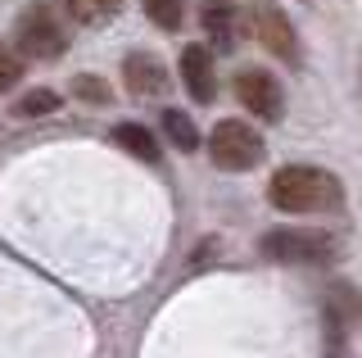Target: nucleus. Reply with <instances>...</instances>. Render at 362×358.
<instances>
[{"label": "nucleus", "instance_id": "6", "mask_svg": "<svg viewBox=\"0 0 362 358\" xmlns=\"http://www.w3.org/2000/svg\"><path fill=\"white\" fill-rule=\"evenodd\" d=\"M235 100H240L254 118H263V122H276L281 109H286L281 82L267 69H240V73H235Z\"/></svg>", "mask_w": 362, "mask_h": 358}, {"label": "nucleus", "instance_id": "15", "mask_svg": "<svg viewBox=\"0 0 362 358\" xmlns=\"http://www.w3.org/2000/svg\"><path fill=\"white\" fill-rule=\"evenodd\" d=\"M54 109H59V96L45 91V86H37V91H28V96L14 105V114H18V118H41V114H54Z\"/></svg>", "mask_w": 362, "mask_h": 358}, {"label": "nucleus", "instance_id": "5", "mask_svg": "<svg viewBox=\"0 0 362 358\" xmlns=\"http://www.w3.org/2000/svg\"><path fill=\"white\" fill-rule=\"evenodd\" d=\"M322 318H326V331H331V345H326V354L339 358V350H344L349 331L362 322V295L354 282H331L322 295Z\"/></svg>", "mask_w": 362, "mask_h": 358}, {"label": "nucleus", "instance_id": "10", "mask_svg": "<svg viewBox=\"0 0 362 358\" xmlns=\"http://www.w3.org/2000/svg\"><path fill=\"white\" fill-rule=\"evenodd\" d=\"M122 77H127V91H132V96H163V91H168V69H163V59H158V54H150V50L127 54Z\"/></svg>", "mask_w": 362, "mask_h": 358}, {"label": "nucleus", "instance_id": "3", "mask_svg": "<svg viewBox=\"0 0 362 358\" xmlns=\"http://www.w3.org/2000/svg\"><path fill=\"white\" fill-rule=\"evenodd\" d=\"M258 250L267 254L272 263H294V267H313V263H331L335 259V236L313 227H272Z\"/></svg>", "mask_w": 362, "mask_h": 358}, {"label": "nucleus", "instance_id": "13", "mask_svg": "<svg viewBox=\"0 0 362 358\" xmlns=\"http://www.w3.org/2000/svg\"><path fill=\"white\" fill-rule=\"evenodd\" d=\"M163 137L177 145L181 154H190V150H199V132H195V122H190V114H181V109H163Z\"/></svg>", "mask_w": 362, "mask_h": 358}, {"label": "nucleus", "instance_id": "8", "mask_svg": "<svg viewBox=\"0 0 362 358\" xmlns=\"http://www.w3.org/2000/svg\"><path fill=\"white\" fill-rule=\"evenodd\" d=\"M181 82L195 105H213L218 96V73H213V50L209 46H186L181 50Z\"/></svg>", "mask_w": 362, "mask_h": 358}, {"label": "nucleus", "instance_id": "16", "mask_svg": "<svg viewBox=\"0 0 362 358\" xmlns=\"http://www.w3.org/2000/svg\"><path fill=\"white\" fill-rule=\"evenodd\" d=\"M141 5H145V14H150L154 28H163V32L181 28V0H141Z\"/></svg>", "mask_w": 362, "mask_h": 358}, {"label": "nucleus", "instance_id": "12", "mask_svg": "<svg viewBox=\"0 0 362 358\" xmlns=\"http://www.w3.org/2000/svg\"><path fill=\"white\" fill-rule=\"evenodd\" d=\"M113 141H118L127 154H136V159L158 163V141L141 127V122H118V127H113Z\"/></svg>", "mask_w": 362, "mask_h": 358}, {"label": "nucleus", "instance_id": "7", "mask_svg": "<svg viewBox=\"0 0 362 358\" xmlns=\"http://www.w3.org/2000/svg\"><path fill=\"white\" fill-rule=\"evenodd\" d=\"M249 28H254V37L263 41V46L276 54V59L299 64V37H294L290 18L281 14V9L272 5V0H258V5L249 9Z\"/></svg>", "mask_w": 362, "mask_h": 358}, {"label": "nucleus", "instance_id": "14", "mask_svg": "<svg viewBox=\"0 0 362 358\" xmlns=\"http://www.w3.org/2000/svg\"><path fill=\"white\" fill-rule=\"evenodd\" d=\"M23 64H28V54H23L18 46H9V41H0V96L14 91V86L23 82Z\"/></svg>", "mask_w": 362, "mask_h": 358}, {"label": "nucleus", "instance_id": "17", "mask_svg": "<svg viewBox=\"0 0 362 358\" xmlns=\"http://www.w3.org/2000/svg\"><path fill=\"white\" fill-rule=\"evenodd\" d=\"M73 96H82L86 105H109V86L100 82V77H90V73L73 77Z\"/></svg>", "mask_w": 362, "mask_h": 358}, {"label": "nucleus", "instance_id": "1", "mask_svg": "<svg viewBox=\"0 0 362 358\" xmlns=\"http://www.w3.org/2000/svg\"><path fill=\"white\" fill-rule=\"evenodd\" d=\"M267 200L281 209V214H322V209H339V191L335 173L326 168H313V163H286L272 173L267 182Z\"/></svg>", "mask_w": 362, "mask_h": 358}, {"label": "nucleus", "instance_id": "11", "mask_svg": "<svg viewBox=\"0 0 362 358\" xmlns=\"http://www.w3.org/2000/svg\"><path fill=\"white\" fill-rule=\"evenodd\" d=\"M122 0H64V14L73 23H86V28H105L118 18Z\"/></svg>", "mask_w": 362, "mask_h": 358}, {"label": "nucleus", "instance_id": "9", "mask_svg": "<svg viewBox=\"0 0 362 358\" xmlns=\"http://www.w3.org/2000/svg\"><path fill=\"white\" fill-rule=\"evenodd\" d=\"M199 23L209 32L213 50H235V41H240V9L231 5V0H204L199 5Z\"/></svg>", "mask_w": 362, "mask_h": 358}, {"label": "nucleus", "instance_id": "4", "mask_svg": "<svg viewBox=\"0 0 362 358\" xmlns=\"http://www.w3.org/2000/svg\"><path fill=\"white\" fill-rule=\"evenodd\" d=\"M209 154H213V163H218L222 173H249V168L263 163L267 145L249 122L222 118V122H213V132H209Z\"/></svg>", "mask_w": 362, "mask_h": 358}, {"label": "nucleus", "instance_id": "2", "mask_svg": "<svg viewBox=\"0 0 362 358\" xmlns=\"http://www.w3.org/2000/svg\"><path fill=\"white\" fill-rule=\"evenodd\" d=\"M14 46L37 64H54L68 50L64 14L54 5H45V0H32V5L18 14V23H14Z\"/></svg>", "mask_w": 362, "mask_h": 358}]
</instances>
